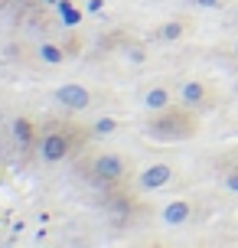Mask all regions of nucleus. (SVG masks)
<instances>
[{
    "label": "nucleus",
    "instance_id": "obj_4",
    "mask_svg": "<svg viewBox=\"0 0 238 248\" xmlns=\"http://www.w3.org/2000/svg\"><path fill=\"white\" fill-rule=\"evenodd\" d=\"M52 98L59 101L62 108H69V111H85L88 105H91V92H88L85 85L69 82V85H59V88H56V95H52Z\"/></svg>",
    "mask_w": 238,
    "mask_h": 248
},
{
    "label": "nucleus",
    "instance_id": "obj_2",
    "mask_svg": "<svg viewBox=\"0 0 238 248\" xmlns=\"http://www.w3.org/2000/svg\"><path fill=\"white\" fill-rule=\"evenodd\" d=\"M65 124L52 121L43 127V134H39V157L49 163H59L65 160L69 154H72V147L78 144V131H62Z\"/></svg>",
    "mask_w": 238,
    "mask_h": 248
},
{
    "label": "nucleus",
    "instance_id": "obj_1",
    "mask_svg": "<svg viewBox=\"0 0 238 248\" xmlns=\"http://www.w3.org/2000/svg\"><path fill=\"white\" fill-rule=\"evenodd\" d=\"M147 137L153 140H163V144H176V140H189L199 131V114L189 105H179V108H163V111H150L147 124H144Z\"/></svg>",
    "mask_w": 238,
    "mask_h": 248
},
{
    "label": "nucleus",
    "instance_id": "obj_17",
    "mask_svg": "<svg viewBox=\"0 0 238 248\" xmlns=\"http://www.w3.org/2000/svg\"><path fill=\"white\" fill-rule=\"evenodd\" d=\"M7 3H10V0H0V7H7Z\"/></svg>",
    "mask_w": 238,
    "mask_h": 248
},
{
    "label": "nucleus",
    "instance_id": "obj_3",
    "mask_svg": "<svg viewBox=\"0 0 238 248\" xmlns=\"http://www.w3.org/2000/svg\"><path fill=\"white\" fill-rule=\"evenodd\" d=\"M85 176L91 183L118 186L127 176V160L118 157V154H98V157H91V160L85 163Z\"/></svg>",
    "mask_w": 238,
    "mask_h": 248
},
{
    "label": "nucleus",
    "instance_id": "obj_15",
    "mask_svg": "<svg viewBox=\"0 0 238 248\" xmlns=\"http://www.w3.org/2000/svg\"><path fill=\"white\" fill-rule=\"evenodd\" d=\"M65 20H69V23H78V10H72V7H65Z\"/></svg>",
    "mask_w": 238,
    "mask_h": 248
},
{
    "label": "nucleus",
    "instance_id": "obj_12",
    "mask_svg": "<svg viewBox=\"0 0 238 248\" xmlns=\"http://www.w3.org/2000/svg\"><path fill=\"white\" fill-rule=\"evenodd\" d=\"M114 127H118V121H114V118H98V121L91 124V131H95L98 137H101V134H111Z\"/></svg>",
    "mask_w": 238,
    "mask_h": 248
},
{
    "label": "nucleus",
    "instance_id": "obj_8",
    "mask_svg": "<svg viewBox=\"0 0 238 248\" xmlns=\"http://www.w3.org/2000/svg\"><path fill=\"white\" fill-rule=\"evenodd\" d=\"M144 105H147V111H163V108H170V92L163 85L150 88V92L144 95Z\"/></svg>",
    "mask_w": 238,
    "mask_h": 248
},
{
    "label": "nucleus",
    "instance_id": "obj_14",
    "mask_svg": "<svg viewBox=\"0 0 238 248\" xmlns=\"http://www.w3.org/2000/svg\"><path fill=\"white\" fill-rule=\"evenodd\" d=\"M225 189H232V193H238V167L225 173Z\"/></svg>",
    "mask_w": 238,
    "mask_h": 248
},
{
    "label": "nucleus",
    "instance_id": "obj_5",
    "mask_svg": "<svg viewBox=\"0 0 238 248\" xmlns=\"http://www.w3.org/2000/svg\"><path fill=\"white\" fill-rule=\"evenodd\" d=\"M179 98H183V105L196 108V111H199V108H212V101H209V98H212V92H209L206 82H186Z\"/></svg>",
    "mask_w": 238,
    "mask_h": 248
},
{
    "label": "nucleus",
    "instance_id": "obj_7",
    "mask_svg": "<svg viewBox=\"0 0 238 248\" xmlns=\"http://www.w3.org/2000/svg\"><path fill=\"white\" fill-rule=\"evenodd\" d=\"M189 216H193V206L183 202V199H176V202H166V206H163V222H166V225H183V222H189Z\"/></svg>",
    "mask_w": 238,
    "mask_h": 248
},
{
    "label": "nucleus",
    "instance_id": "obj_16",
    "mask_svg": "<svg viewBox=\"0 0 238 248\" xmlns=\"http://www.w3.org/2000/svg\"><path fill=\"white\" fill-rule=\"evenodd\" d=\"M193 3H196V7H219L222 0H193Z\"/></svg>",
    "mask_w": 238,
    "mask_h": 248
},
{
    "label": "nucleus",
    "instance_id": "obj_10",
    "mask_svg": "<svg viewBox=\"0 0 238 248\" xmlns=\"http://www.w3.org/2000/svg\"><path fill=\"white\" fill-rule=\"evenodd\" d=\"M39 59H43V62H49V65H59V62L65 59L62 43H43V46H39Z\"/></svg>",
    "mask_w": 238,
    "mask_h": 248
},
{
    "label": "nucleus",
    "instance_id": "obj_9",
    "mask_svg": "<svg viewBox=\"0 0 238 248\" xmlns=\"http://www.w3.org/2000/svg\"><path fill=\"white\" fill-rule=\"evenodd\" d=\"M13 134H16V140H20L23 147H30V144L36 140V124L30 121V118H20V121L13 124Z\"/></svg>",
    "mask_w": 238,
    "mask_h": 248
},
{
    "label": "nucleus",
    "instance_id": "obj_6",
    "mask_svg": "<svg viewBox=\"0 0 238 248\" xmlns=\"http://www.w3.org/2000/svg\"><path fill=\"white\" fill-rule=\"evenodd\" d=\"M173 180V167L170 163H153V167H147L144 173H140V189H160V186H166Z\"/></svg>",
    "mask_w": 238,
    "mask_h": 248
},
{
    "label": "nucleus",
    "instance_id": "obj_13",
    "mask_svg": "<svg viewBox=\"0 0 238 248\" xmlns=\"http://www.w3.org/2000/svg\"><path fill=\"white\" fill-rule=\"evenodd\" d=\"M62 49H65V56H82V36H69L62 43Z\"/></svg>",
    "mask_w": 238,
    "mask_h": 248
},
{
    "label": "nucleus",
    "instance_id": "obj_11",
    "mask_svg": "<svg viewBox=\"0 0 238 248\" xmlns=\"http://www.w3.org/2000/svg\"><path fill=\"white\" fill-rule=\"evenodd\" d=\"M183 33H186V26H183V20H170V23H166V26L160 30V36H163V39H179Z\"/></svg>",
    "mask_w": 238,
    "mask_h": 248
}]
</instances>
